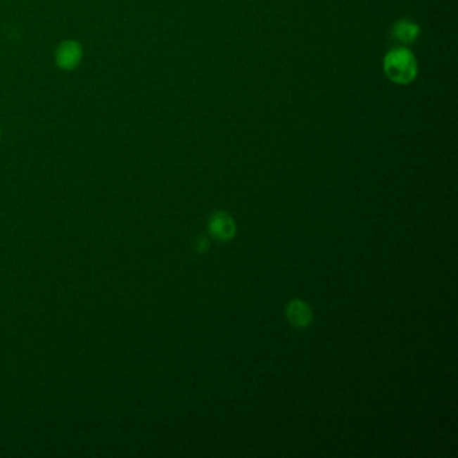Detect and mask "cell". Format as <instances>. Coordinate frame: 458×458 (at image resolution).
Instances as JSON below:
<instances>
[{
    "label": "cell",
    "mask_w": 458,
    "mask_h": 458,
    "mask_svg": "<svg viewBox=\"0 0 458 458\" xmlns=\"http://www.w3.org/2000/svg\"><path fill=\"white\" fill-rule=\"evenodd\" d=\"M384 73L398 85L413 82L418 74V63L413 53L405 46L390 50L383 59Z\"/></svg>",
    "instance_id": "obj_1"
},
{
    "label": "cell",
    "mask_w": 458,
    "mask_h": 458,
    "mask_svg": "<svg viewBox=\"0 0 458 458\" xmlns=\"http://www.w3.org/2000/svg\"><path fill=\"white\" fill-rule=\"evenodd\" d=\"M84 57L82 44L75 39H66L58 44L54 59L61 70L72 72L77 69Z\"/></svg>",
    "instance_id": "obj_2"
},
{
    "label": "cell",
    "mask_w": 458,
    "mask_h": 458,
    "mask_svg": "<svg viewBox=\"0 0 458 458\" xmlns=\"http://www.w3.org/2000/svg\"><path fill=\"white\" fill-rule=\"evenodd\" d=\"M419 34H421L419 26L409 19L398 20L393 27V38L403 46L414 44L418 39Z\"/></svg>",
    "instance_id": "obj_3"
},
{
    "label": "cell",
    "mask_w": 458,
    "mask_h": 458,
    "mask_svg": "<svg viewBox=\"0 0 458 458\" xmlns=\"http://www.w3.org/2000/svg\"><path fill=\"white\" fill-rule=\"evenodd\" d=\"M210 231L215 238L222 239V241H227L236 234V224L227 214L220 212L211 218Z\"/></svg>",
    "instance_id": "obj_4"
},
{
    "label": "cell",
    "mask_w": 458,
    "mask_h": 458,
    "mask_svg": "<svg viewBox=\"0 0 458 458\" xmlns=\"http://www.w3.org/2000/svg\"><path fill=\"white\" fill-rule=\"evenodd\" d=\"M286 314H288L289 322L297 326H305V325L310 324L312 317H313L310 305H307L304 301H298V300L289 304V307L286 310Z\"/></svg>",
    "instance_id": "obj_5"
},
{
    "label": "cell",
    "mask_w": 458,
    "mask_h": 458,
    "mask_svg": "<svg viewBox=\"0 0 458 458\" xmlns=\"http://www.w3.org/2000/svg\"><path fill=\"white\" fill-rule=\"evenodd\" d=\"M0 139H1V128H0Z\"/></svg>",
    "instance_id": "obj_6"
}]
</instances>
